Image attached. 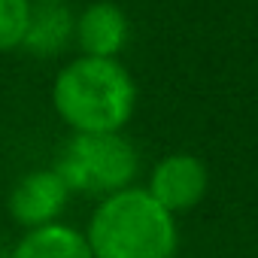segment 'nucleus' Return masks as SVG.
<instances>
[{
    "mask_svg": "<svg viewBox=\"0 0 258 258\" xmlns=\"http://www.w3.org/2000/svg\"><path fill=\"white\" fill-rule=\"evenodd\" d=\"M85 240L94 258H173L176 222L146 188H121L94 210Z\"/></svg>",
    "mask_w": 258,
    "mask_h": 258,
    "instance_id": "1",
    "label": "nucleus"
},
{
    "mask_svg": "<svg viewBox=\"0 0 258 258\" xmlns=\"http://www.w3.org/2000/svg\"><path fill=\"white\" fill-rule=\"evenodd\" d=\"M58 115L76 134H106L127 124L134 112V79L115 58H79L67 64L52 91Z\"/></svg>",
    "mask_w": 258,
    "mask_h": 258,
    "instance_id": "2",
    "label": "nucleus"
},
{
    "mask_svg": "<svg viewBox=\"0 0 258 258\" xmlns=\"http://www.w3.org/2000/svg\"><path fill=\"white\" fill-rule=\"evenodd\" d=\"M55 173L70 191L115 195L131 185L137 173V152L118 131L76 134L64 146Z\"/></svg>",
    "mask_w": 258,
    "mask_h": 258,
    "instance_id": "3",
    "label": "nucleus"
},
{
    "mask_svg": "<svg viewBox=\"0 0 258 258\" xmlns=\"http://www.w3.org/2000/svg\"><path fill=\"white\" fill-rule=\"evenodd\" d=\"M67 195H70V188L55 173V167L52 170H34L25 179H19V185L13 188L10 213L25 228H43V225H52L55 216L64 210Z\"/></svg>",
    "mask_w": 258,
    "mask_h": 258,
    "instance_id": "4",
    "label": "nucleus"
},
{
    "mask_svg": "<svg viewBox=\"0 0 258 258\" xmlns=\"http://www.w3.org/2000/svg\"><path fill=\"white\" fill-rule=\"evenodd\" d=\"M207 191V167L195 155H167L152 170L149 195L170 213L195 207Z\"/></svg>",
    "mask_w": 258,
    "mask_h": 258,
    "instance_id": "5",
    "label": "nucleus"
},
{
    "mask_svg": "<svg viewBox=\"0 0 258 258\" xmlns=\"http://www.w3.org/2000/svg\"><path fill=\"white\" fill-rule=\"evenodd\" d=\"M73 34L88 58H115L127 43V16L121 7L100 0L79 16Z\"/></svg>",
    "mask_w": 258,
    "mask_h": 258,
    "instance_id": "6",
    "label": "nucleus"
},
{
    "mask_svg": "<svg viewBox=\"0 0 258 258\" xmlns=\"http://www.w3.org/2000/svg\"><path fill=\"white\" fill-rule=\"evenodd\" d=\"M73 31H76V25L64 4H37V7H31V19H28L22 46L31 55L52 58L70 43Z\"/></svg>",
    "mask_w": 258,
    "mask_h": 258,
    "instance_id": "7",
    "label": "nucleus"
},
{
    "mask_svg": "<svg viewBox=\"0 0 258 258\" xmlns=\"http://www.w3.org/2000/svg\"><path fill=\"white\" fill-rule=\"evenodd\" d=\"M13 258H94V255L88 249L85 234L52 222L43 228H31L19 240Z\"/></svg>",
    "mask_w": 258,
    "mask_h": 258,
    "instance_id": "8",
    "label": "nucleus"
},
{
    "mask_svg": "<svg viewBox=\"0 0 258 258\" xmlns=\"http://www.w3.org/2000/svg\"><path fill=\"white\" fill-rule=\"evenodd\" d=\"M31 0H0V52L19 49L31 19Z\"/></svg>",
    "mask_w": 258,
    "mask_h": 258,
    "instance_id": "9",
    "label": "nucleus"
},
{
    "mask_svg": "<svg viewBox=\"0 0 258 258\" xmlns=\"http://www.w3.org/2000/svg\"><path fill=\"white\" fill-rule=\"evenodd\" d=\"M37 4H64V0H37Z\"/></svg>",
    "mask_w": 258,
    "mask_h": 258,
    "instance_id": "10",
    "label": "nucleus"
}]
</instances>
